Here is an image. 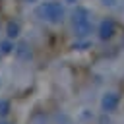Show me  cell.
Returning a JSON list of instances; mask_svg holds the SVG:
<instances>
[{
	"mask_svg": "<svg viewBox=\"0 0 124 124\" xmlns=\"http://www.w3.org/2000/svg\"><path fill=\"white\" fill-rule=\"evenodd\" d=\"M37 16L48 23H60L64 19V8L60 2H45L43 6L37 8Z\"/></svg>",
	"mask_w": 124,
	"mask_h": 124,
	"instance_id": "obj_1",
	"label": "cell"
},
{
	"mask_svg": "<svg viewBox=\"0 0 124 124\" xmlns=\"http://www.w3.org/2000/svg\"><path fill=\"white\" fill-rule=\"evenodd\" d=\"M14 56H16L19 62H29V60L33 58V50H31V46H29L27 43H19V45L16 46V50H14Z\"/></svg>",
	"mask_w": 124,
	"mask_h": 124,
	"instance_id": "obj_2",
	"label": "cell"
},
{
	"mask_svg": "<svg viewBox=\"0 0 124 124\" xmlns=\"http://www.w3.org/2000/svg\"><path fill=\"white\" fill-rule=\"evenodd\" d=\"M116 101H118V99H116V95H114V93H107V95L103 97V101H101V107H103L105 110H108V112H110V110L116 107Z\"/></svg>",
	"mask_w": 124,
	"mask_h": 124,
	"instance_id": "obj_3",
	"label": "cell"
},
{
	"mask_svg": "<svg viewBox=\"0 0 124 124\" xmlns=\"http://www.w3.org/2000/svg\"><path fill=\"white\" fill-rule=\"evenodd\" d=\"M91 31V23L89 21H81V23H74V33L78 37H85Z\"/></svg>",
	"mask_w": 124,
	"mask_h": 124,
	"instance_id": "obj_4",
	"label": "cell"
},
{
	"mask_svg": "<svg viewBox=\"0 0 124 124\" xmlns=\"http://www.w3.org/2000/svg\"><path fill=\"white\" fill-rule=\"evenodd\" d=\"M14 50H16L14 39H6L0 43V54H14Z\"/></svg>",
	"mask_w": 124,
	"mask_h": 124,
	"instance_id": "obj_5",
	"label": "cell"
},
{
	"mask_svg": "<svg viewBox=\"0 0 124 124\" xmlns=\"http://www.w3.org/2000/svg\"><path fill=\"white\" fill-rule=\"evenodd\" d=\"M6 35H8V39H17L19 37V25L16 21H10L6 25Z\"/></svg>",
	"mask_w": 124,
	"mask_h": 124,
	"instance_id": "obj_6",
	"label": "cell"
},
{
	"mask_svg": "<svg viewBox=\"0 0 124 124\" xmlns=\"http://www.w3.org/2000/svg\"><path fill=\"white\" fill-rule=\"evenodd\" d=\"M10 110H12V103H10L8 99L0 97V118H6V116L10 114Z\"/></svg>",
	"mask_w": 124,
	"mask_h": 124,
	"instance_id": "obj_7",
	"label": "cell"
},
{
	"mask_svg": "<svg viewBox=\"0 0 124 124\" xmlns=\"http://www.w3.org/2000/svg\"><path fill=\"white\" fill-rule=\"evenodd\" d=\"M87 10H83V8H78L76 12H74V17H72V21L74 23H81V21H87Z\"/></svg>",
	"mask_w": 124,
	"mask_h": 124,
	"instance_id": "obj_8",
	"label": "cell"
},
{
	"mask_svg": "<svg viewBox=\"0 0 124 124\" xmlns=\"http://www.w3.org/2000/svg\"><path fill=\"white\" fill-rule=\"evenodd\" d=\"M112 35V23L110 21H105L101 25V39H108Z\"/></svg>",
	"mask_w": 124,
	"mask_h": 124,
	"instance_id": "obj_9",
	"label": "cell"
},
{
	"mask_svg": "<svg viewBox=\"0 0 124 124\" xmlns=\"http://www.w3.org/2000/svg\"><path fill=\"white\" fill-rule=\"evenodd\" d=\"M105 4H114V2L112 0H105Z\"/></svg>",
	"mask_w": 124,
	"mask_h": 124,
	"instance_id": "obj_10",
	"label": "cell"
},
{
	"mask_svg": "<svg viewBox=\"0 0 124 124\" xmlns=\"http://www.w3.org/2000/svg\"><path fill=\"white\" fill-rule=\"evenodd\" d=\"M66 2H70V4H72V2H76V0H66Z\"/></svg>",
	"mask_w": 124,
	"mask_h": 124,
	"instance_id": "obj_11",
	"label": "cell"
},
{
	"mask_svg": "<svg viewBox=\"0 0 124 124\" xmlns=\"http://www.w3.org/2000/svg\"><path fill=\"white\" fill-rule=\"evenodd\" d=\"M23 2H35V0H23Z\"/></svg>",
	"mask_w": 124,
	"mask_h": 124,
	"instance_id": "obj_12",
	"label": "cell"
},
{
	"mask_svg": "<svg viewBox=\"0 0 124 124\" xmlns=\"http://www.w3.org/2000/svg\"><path fill=\"white\" fill-rule=\"evenodd\" d=\"M0 124H10V122H0Z\"/></svg>",
	"mask_w": 124,
	"mask_h": 124,
	"instance_id": "obj_13",
	"label": "cell"
}]
</instances>
